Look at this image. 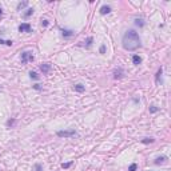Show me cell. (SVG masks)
<instances>
[{
	"label": "cell",
	"instance_id": "cell-17",
	"mask_svg": "<svg viewBox=\"0 0 171 171\" xmlns=\"http://www.w3.org/2000/svg\"><path fill=\"white\" fill-rule=\"evenodd\" d=\"M138 170V164L136 163H132L130 167H128V171H136Z\"/></svg>",
	"mask_w": 171,
	"mask_h": 171
},
{
	"label": "cell",
	"instance_id": "cell-9",
	"mask_svg": "<svg viewBox=\"0 0 171 171\" xmlns=\"http://www.w3.org/2000/svg\"><path fill=\"white\" fill-rule=\"evenodd\" d=\"M74 90H75L76 92H84L86 91V87H84V86L83 84H75V86H74Z\"/></svg>",
	"mask_w": 171,
	"mask_h": 171
},
{
	"label": "cell",
	"instance_id": "cell-21",
	"mask_svg": "<svg viewBox=\"0 0 171 171\" xmlns=\"http://www.w3.org/2000/svg\"><path fill=\"white\" fill-rule=\"evenodd\" d=\"M15 123H16V120H15V119H10L8 122H7V126H8V127H12Z\"/></svg>",
	"mask_w": 171,
	"mask_h": 171
},
{
	"label": "cell",
	"instance_id": "cell-8",
	"mask_svg": "<svg viewBox=\"0 0 171 171\" xmlns=\"http://www.w3.org/2000/svg\"><path fill=\"white\" fill-rule=\"evenodd\" d=\"M99 12H100V15H107V14H110V12H111V7H110V6H103L102 8L99 10Z\"/></svg>",
	"mask_w": 171,
	"mask_h": 171
},
{
	"label": "cell",
	"instance_id": "cell-12",
	"mask_svg": "<svg viewBox=\"0 0 171 171\" xmlns=\"http://www.w3.org/2000/svg\"><path fill=\"white\" fill-rule=\"evenodd\" d=\"M62 32H63L64 38H70V36H72V35H74V31H71V30H63Z\"/></svg>",
	"mask_w": 171,
	"mask_h": 171
},
{
	"label": "cell",
	"instance_id": "cell-19",
	"mask_svg": "<svg viewBox=\"0 0 171 171\" xmlns=\"http://www.w3.org/2000/svg\"><path fill=\"white\" fill-rule=\"evenodd\" d=\"M158 111H159V108L156 106H151L150 107V112H151V114H155V112H158Z\"/></svg>",
	"mask_w": 171,
	"mask_h": 171
},
{
	"label": "cell",
	"instance_id": "cell-23",
	"mask_svg": "<svg viewBox=\"0 0 171 171\" xmlns=\"http://www.w3.org/2000/svg\"><path fill=\"white\" fill-rule=\"evenodd\" d=\"M34 14V8H30V10H27V12H26V18H28L31 16V15Z\"/></svg>",
	"mask_w": 171,
	"mask_h": 171
},
{
	"label": "cell",
	"instance_id": "cell-14",
	"mask_svg": "<svg viewBox=\"0 0 171 171\" xmlns=\"http://www.w3.org/2000/svg\"><path fill=\"white\" fill-rule=\"evenodd\" d=\"M0 44H6V46H12L14 44V42L12 40H2V39H0Z\"/></svg>",
	"mask_w": 171,
	"mask_h": 171
},
{
	"label": "cell",
	"instance_id": "cell-6",
	"mask_svg": "<svg viewBox=\"0 0 171 171\" xmlns=\"http://www.w3.org/2000/svg\"><path fill=\"white\" fill-rule=\"evenodd\" d=\"M168 160V158L167 156H159V158H156L154 160V164H156V166H159V164H164V163Z\"/></svg>",
	"mask_w": 171,
	"mask_h": 171
},
{
	"label": "cell",
	"instance_id": "cell-13",
	"mask_svg": "<svg viewBox=\"0 0 171 171\" xmlns=\"http://www.w3.org/2000/svg\"><path fill=\"white\" fill-rule=\"evenodd\" d=\"M154 142H155L154 138H144V139H142L143 144H148V143H154Z\"/></svg>",
	"mask_w": 171,
	"mask_h": 171
},
{
	"label": "cell",
	"instance_id": "cell-28",
	"mask_svg": "<svg viewBox=\"0 0 171 171\" xmlns=\"http://www.w3.org/2000/svg\"><path fill=\"white\" fill-rule=\"evenodd\" d=\"M2 14H3V11H2V8H0V16H2Z\"/></svg>",
	"mask_w": 171,
	"mask_h": 171
},
{
	"label": "cell",
	"instance_id": "cell-26",
	"mask_svg": "<svg viewBox=\"0 0 171 171\" xmlns=\"http://www.w3.org/2000/svg\"><path fill=\"white\" fill-rule=\"evenodd\" d=\"M34 88H35V90H38V91H40V90H42L40 84H35V86H34Z\"/></svg>",
	"mask_w": 171,
	"mask_h": 171
},
{
	"label": "cell",
	"instance_id": "cell-20",
	"mask_svg": "<svg viewBox=\"0 0 171 171\" xmlns=\"http://www.w3.org/2000/svg\"><path fill=\"white\" fill-rule=\"evenodd\" d=\"M72 166V162H68V163H62V167L63 168H70Z\"/></svg>",
	"mask_w": 171,
	"mask_h": 171
},
{
	"label": "cell",
	"instance_id": "cell-10",
	"mask_svg": "<svg viewBox=\"0 0 171 171\" xmlns=\"http://www.w3.org/2000/svg\"><path fill=\"white\" fill-rule=\"evenodd\" d=\"M162 74H163V68L160 67L158 70V72H156V76H155V80H156V83L159 84L160 83V79H162Z\"/></svg>",
	"mask_w": 171,
	"mask_h": 171
},
{
	"label": "cell",
	"instance_id": "cell-27",
	"mask_svg": "<svg viewBox=\"0 0 171 171\" xmlns=\"http://www.w3.org/2000/svg\"><path fill=\"white\" fill-rule=\"evenodd\" d=\"M106 52V46H102V47H100V54H104Z\"/></svg>",
	"mask_w": 171,
	"mask_h": 171
},
{
	"label": "cell",
	"instance_id": "cell-25",
	"mask_svg": "<svg viewBox=\"0 0 171 171\" xmlns=\"http://www.w3.org/2000/svg\"><path fill=\"white\" fill-rule=\"evenodd\" d=\"M48 24H50L48 20H42V26H43V27H47Z\"/></svg>",
	"mask_w": 171,
	"mask_h": 171
},
{
	"label": "cell",
	"instance_id": "cell-18",
	"mask_svg": "<svg viewBox=\"0 0 171 171\" xmlns=\"http://www.w3.org/2000/svg\"><path fill=\"white\" fill-rule=\"evenodd\" d=\"M135 24H136L138 27H143V26H144V23H143L142 19H136V20H135Z\"/></svg>",
	"mask_w": 171,
	"mask_h": 171
},
{
	"label": "cell",
	"instance_id": "cell-4",
	"mask_svg": "<svg viewBox=\"0 0 171 171\" xmlns=\"http://www.w3.org/2000/svg\"><path fill=\"white\" fill-rule=\"evenodd\" d=\"M112 74H114V79H116V80L122 79V78L124 76V70L122 67H118V68L114 70V72H112Z\"/></svg>",
	"mask_w": 171,
	"mask_h": 171
},
{
	"label": "cell",
	"instance_id": "cell-1",
	"mask_svg": "<svg viewBox=\"0 0 171 171\" xmlns=\"http://www.w3.org/2000/svg\"><path fill=\"white\" fill-rule=\"evenodd\" d=\"M122 43H123V48L126 50V51H136L138 48L142 47L140 38H139L136 31H134V30L127 31V32L123 35Z\"/></svg>",
	"mask_w": 171,
	"mask_h": 171
},
{
	"label": "cell",
	"instance_id": "cell-15",
	"mask_svg": "<svg viewBox=\"0 0 171 171\" xmlns=\"http://www.w3.org/2000/svg\"><path fill=\"white\" fill-rule=\"evenodd\" d=\"M30 76H31V79H34V80H39V75L36 72H34V71L30 72Z\"/></svg>",
	"mask_w": 171,
	"mask_h": 171
},
{
	"label": "cell",
	"instance_id": "cell-2",
	"mask_svg": "<svg viewBox=\"0 0 171 171\" xmlns=\"http://www.w3.org/2000/svg\"><path fill=\"white\" fill-rule=\"evenodd\" d=\"M56 135L59 138H71V136H76V131L75 130H63V131H58Z\"/></svg>",
	"mask_w": 171,
	"mask_h": 171
},
{
	"label": "cell",
	"instance_id": "cell-29",
	"mask_svg": "<svg viewBox=\"0 0 171 171\" xmlns=\"http://www.w3.org/2000/svg\"><path fill=\"white\" fill-rule=\"evenodd\" d=\"M0 171H2V170H0Z\"/></svg>",
	"mask_w": 171,
	"mask_h": 171
},
{
	"label": "cell",
	"instance_id": "cell-7",
	"mask_svg": "<svg viewBox=\"0 0 171 171\" xmlns=\"http://www.w3.org/2000/svg\"><path fill=\"white\" fill-rule=\"evenodd\" d=\"M40 71H42L43 74H48L50 71H51V64H50V63L42 64V66H40Z\"/></svg>",
	"mask_w": 171,
	"mask_h": 171
},
{
	"label": "cell",
	"instance_id": "cell-5",
	"mask_svg": "<svg viewBox=\"0 0 171 171\" xmlns=\"http://www.w3.org/2000/svg\"><path fill=\"white\" fill-rule=\"evenodd\" d=\"M19 31L20 32H31V24L30 23H23L19 26Z\"/></svg>",
	"mask_w": 171,
	"mask_h": 171
},
{
	"label": "cell",
	"instance_id": "cell-22",
	"mask_svg": "<svg viewBox=\"0 0 171 171\" xmlns=\"http://www.w3.org/2000/svg\"><path fill=\"white\" fill-rule=\"evenodd\" d=\"M35 171H43V167H42L40 163H36V164H35Z\"/></svg>",
	"mask_w": 171,
	"mask_h": 171
},
{
	"label": "cell",
	"instance_id": "cell-11",
	"mask_svg": "<svg viewBox=\"0 0 171 171\" xmlns=\"http://www.w3.org/2000/svg\"><path fill=\"white\" fill-rule=\"evenodd\" d=\"M132 63L135 64V66H139L142 63V58L139 56V55H134L132 56Z\"/></svg>",
	"mask_w": 171,
	"mask_h": 171
},
{
	"label": "cell",
	"instance_id": "cell-16",
	"mask_svg": "<svg viewBox=\"0 0 171 171\" xmlns=\"http://www.w3.org/2000/svg\"><path fill=\"white\" fill-rule=\"evenodd\" d=\"M27 6H28V2H23V3H20V4L18 6V10L20 11V10H23V8H26Z\"/></svg>",
	"mask_w": 171,
	"mask_h": 171
},
{
	"label": "cell",
	"instance_id": "cell-3",
	"mask_svg": "<svg viewBox=\"0 0 171 171\" xmlns=\"http://www.w3.org/2000/svg\"><path fill=\"white\" fill-rule=\"evenodd\" d=\"M34 60H35V56L32 55L31 51H26L22 54V63L23 64H27L28 62H34Z\"/></svg>",
	"mask_w": 171,
	"mask_h": 171
},
{
	"label": "cell",
	"instance_id": "cell-24",
	"mask_svg": "<svg viewBox=\"0 0 171 171\" xmlns=\"http://www.w3.org/2000/svg\"><path fill=\"white\" fill-rule=\"evenodd\" d=\"M92 42H94V39H92V38H88V39H87V42H86V43H87L86 46H87V47H91Z\"/></svg>",
	"mask_w": 171,
	"mask_h": 171
}]
</instances>
